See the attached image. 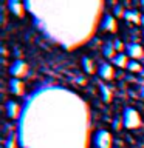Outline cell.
<instances>
[{
    "label": "cell",
    "mask_w": 144,
    "mask_h": 148,
    "mask_svg": "<svg viewBox=\"0 0 144 148\" xmlns=\"http://www.w3.org/2000/svg\"><path fill=\"white\" fill-rule=\"evenodd\" d=\"M141 17H143V14H139L138 11H125L124 12V18H125V20H129L132 23H136V25L141 23Z\"/></svg>",
    "instance_id": "obj_14"
},
{
    "label": "cell",
    "mask_w": 144,
    "mask_h": 148,
    "mask_svg": "<svg viewBox=\"0 0 144 148\" xmlns=\"http://www.w3.org/2000/svg\"><path fill=\"white\" fill-rule=\"evenodd\" d=\"M8 8H9V11H11V14H14V16L19 17V18H22L25 16V5L22 2H17V0L8 2Z\"/></svg>",
    "instance_id": "obj_9"
},
{
    "label": "cell",
    "mask_w": 144,
    "mask_h": 148,
    "mask_svg": "<svg viewBox=\"0 0 144 148\" xmlns=\"http://www.w3.org/2000/svg\"><path fill=\"white\" fill-rule=\"evenodd\" d=\"M102 54H104V57H107V59H110V60H113L115 57H116V49H115V46H113V43L111 42H107V43L102 46Z\"/></svg>",
    "instance_id": "obj_12"
},
{
    "label": "cell",
    "mask_w": 144,
    "mask_h": 148,
    "mask_svg": "<svg viewBox=\"0 0 144 148\" xmlns=\"http://www.w3.org/2000/svg\"><path fill=\"white\" fill-rule=\"evenodd\" d=\"M113 46H115V49L118 51V53H121V51L124 49V45H123V42H121L119 39H116V40L113 42Z\"/></svg>",
    "instance_id": "obj_17"
},
{
    "label": "cell",
    "mask_w": 144,
    "mask_h": 148,
    "mask_svg": "<svg viewBox=\"0 0 144 148\" xmlns=\"http://www.w3.org/2000/svg\"><path fill=\"white\" fill-rule=\"evenodd\" d=\"M8 86H9V91H11V94L14 96H23L25 94V83H23L22 79H14L11 77L8 82Z\"/></svg>",
    "instance_id": "obj_7"
},
{
    "label": "cell",
    "mask_w": 144,
    "mask_h": 148,
    "mask_svg": "<svg viewBox=\"0 0 144 148\" xmlns=\"http://www.w3.org/2000/svg\"><path fill=\"white\" fill-rule=\"evenodd\" d=\"M141 25H143V26H144V16H143V17H141Z\"/></svg>",
    "instance_id": "obj_21"
},
{
    "label": "cell",
    "mask_w": 144,
    "mask_h": 148,
    "mask_svg": "<svg viewBox=\"0 0 144 148\" xmlns=\"http://www.w3.org/2000/svg\"><path fill=\"white\" fill-rule=\"evenodd\" d=\"M139 96H141L143 99H144V86H141V88H139Z\"/></svg>",
    "instance_id": "obj_19"
},
{
    "label": "cell",
    "mask_w": 144,
    "mask_h": 148,
    "mask_svg": "<svg viewBox=\"0 0 144 148\" xmlns=\"http://www.w3.org/2000/svg\"><path fill=\"white\" fill-rule=\"evenodd\" d=\"M5 113L9 119H19V116H20V105L17 103V102L14 100H8L6 103H5Z\"/></svg>",
    "instance_id": "obj_8"
},
{
    "label": "cell",
    "mask_w": 144,
    "mask_h": 148,
    "mask_svg": "<svg viewBox=\"0 0 144 148\" xmlns=\"http://www.w3.org/2000/svg\"><path fill=\"white\" fill-rule=\"evenodd\" d=\"M129 56L125 54V53H118L116 54V57L111 60V65H115V66H118V68H127L129 66Z\"/></svg>",
    "instance_id": "obj_10"
},
{
    "label": "cell",
    "mask_w": 144,
    "mask_h": 148,
    "mask_svg": "<svg viewBox=\"0 0 144 148\" xmlns=\"http://www.w3.org/2000/svg\"><path fill=\"white\" fill-rule=\"evenodd\" d=\"M123 127L127 128V130H136L141 127L143 123V119H141V114L138 113V110L132 108V106H127L124 108L123 111Z\"/></svg>",
    "instance_id": "obj_1"
},
{
    "label": "cell",
    "mask_w": 144,
    "mask_h": 148,
    "mask_svg": "<svg viewBox=\"0 0 144 148\" xmlns=\"http://www.w3.org/2000/svg\"><path fill=\"white\" fill-rule=\"evenodd\" d=\"M141 76L144 77V66H143V71H141Z\"/></svg>",
    "instance_id": "obj_22"
},
{
    "label": "cell",
    "mask_w": 144,
    "mask_h": 148,
    "mask_svg": "<svg viewBox=\"0 0 144 148\" xmlns=\"http://www.w3.org/2000/svg\"><path fill=\"white\" fill-rule=\"evenodd\" d=\"M98 74H99V77H101L104 82H110L111 79L115 77V68H113V65H110V63H107V62L99 63Z\"/></svg>",
    "instance_id": "obj_5"
},
{
    "label": "cell",
    "mask_w": 144,
    "mask_h": 148,
    "mask_svg": "<svg viewBox=\"0 0 144 148\" xmlns=\"http://www.w3.org/2000/svg\"><path fill=\"white\" fill-rule=\"evenodd\" d=\"M2 54H3V56L8 54V51H6V48H5V46H2Z\"/></svg>",
    "instance_id": "obj_20"
},
{
    "label": "cell",
    "mask_w": 144,
    "mask_h": 148,
    "mask_svg": "<svg viewBox=\"0 0 144 148\" xmlns=\"http://www.w3.org/2000/svg\"><path fill=\"white\" fill-rule=\"evenodd\" d=\"M3 147L5 148H19V143H17V137L16 136H9L5 139V142H3Z\"/></svg>",
    "instance_id": "obj_16"
},
{
    "label": "cell",
    "mask_w": 144,
    "mask_h": 148,
    "mask_svg": "<svg viewBox=\"0 0 144 148\" xmlns=\"http://www.w3.org/2000/svg\"><path fill=\"white\" fill-rule=\"evenodd\" d=\"M81 66L84 69V73H87V74H95L96 73V66H95V63H93V60L90 57H87V56H82V59H81Z\"/></svg>",
    "instance_id": "obj_11"
},
{
    "label": "cell",
    "mask_w": 144,
    "mask_h": 148,
    "mask_svg": "<svg viewBox=\"0 0 144 148\" xmlns=\"http://www.w3.org/2000/svg\"><path fill=\"white\" fill-rule=\"evenodd\" d=\"M93 145L95 148H113V137L107 130H98L93 134Z\"/></svg>",
    "instance_id": "obj_2"
},
{
    "label": "cell",
    "mask_w": 144,
    "mask_h": 148,
    "mask_svg": "<svg viewBox=\"0 0 144 148\" xmlns=\"http://www.w3.org/2000/svg\"><path fill=\"white\" fill-rule=\"evenodd\" d=\"M28 63L25 62V60H14V62L11 63V66H9V74H11V77L14 79H23L28 74Z\"/></svg>",
    "instance_id": "obj_3"
},
{
    "label": "cell",
    "mask_w": 144,
    "mask_h": 148,
    "mask_svg": "<svg viewBox=\"0 0 144 148\" xmlns=\"http://www.w3.org/2000/svg\"><path fill=\"white\" fill-rule=\"evenodd\" d=\"M99 28L105 32H116L118 31V22H116V17L111 16V14H104L102 20L99 23Z\"/></svg>",
    "instance_id": "obj_4"
},
{
    "label": "cell",
    "mask_w": 144,
    "mask_h": 148,
    "mask_svg": "<svg viewBox=\"0 0 144 148\" xmlns=\"http://www.w3.org/2000/svg\"><path fill=\"white\" fill-rule=\"evenodd\" d=\"M143 39H144V29H143Z\"/></svg>",
    "instance_id": "obj_23"
},
{
    "label": "cell",
    "mask_w": 144,
    "mask_h": 148,
    "mask_svg": "<svg viewBox=\"0 0 144 148\" xmlns=\"http://www.w3.org/2000/svg\"><path fill=\"white\" fill-rule=\"evenodd\" d=\"M121 125H123V120H115V123H113V130H116V131H118V130H121Z\"/></svg>",
    "instance_id": "obj_18"
},
{
    "label": "cell",
    "mask_w": 144,
    "mask_h": 148,
    "mask_svg": "<svg viewBox=\"0 0 144 148\" xmlns=\"http://www.w3.org/2000/svg\"><path fill=\"white\" fill-rule=\"evenodd\" d=\"M125 54L132 60H139L144 57V48L138 43H129L125 45Z\"/></svg>",
    "instance_id": "obj_6"
},
{
    "label": "cell",
    "mask_w": 144,
    "mask_h": 148,
    "mask_svg": "<svg viewBox=\"0 0 144 148\" xmlns=\"http://www.w3.org/2000/svg\"><path fill=\"white\" fill-rule=\"evenodd\" d=\"M143 66H144V65H141V63L138 62V60H130L127 69H129L130 73H139V74H141V71H143Z\"/></svg>",
    "instance_id": "obj_15"
},
{
    "label": "cell",
    "mask_w": 144,
    "mask_h": 148,
    "mask_svg": "<svg viewBox=\"0 0 144 148\" xmlns=\"http://www.w3.org/2000/svg\"><path fill=\"white\" fill-rule=\"evenodd\" d=\"M99 92L102 96V100H104L105 103H110L111 97H113V94H111V88H109L105 83H99Z\"/></svg>",
    "instance_id": "obj_13"
}]
</instances>
